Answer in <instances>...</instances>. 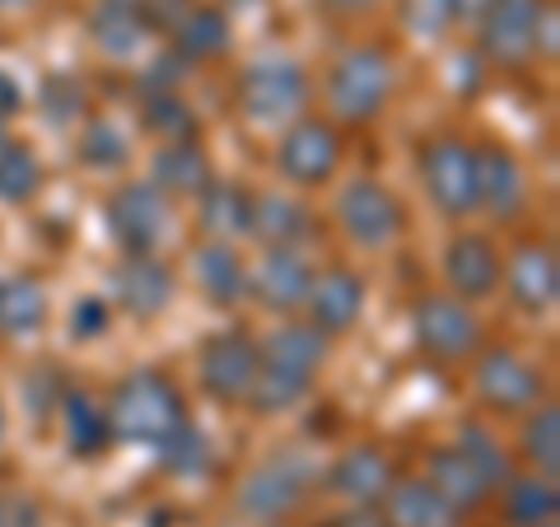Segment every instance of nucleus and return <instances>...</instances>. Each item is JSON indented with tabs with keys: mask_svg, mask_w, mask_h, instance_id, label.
I'll return each mask as SVG.
<instances>
[{
	"mask_svg": "<svg viewBox=\"0 0 560 527\" xmlns=\"http://www.w3.org/2000/svg\"><path fill=\"white\" fill-rule=\"evenodd\" d=\"M397 80H401V61L388 43L378 38H364V43H350L331 57L327 75H323V103H327V121L337 127H370L388 113V103L397 94Z\"/></svg>",
	"mask_w": 560,
	"mask_h": 527,
	"instance_id": "nucleus-1",
	"label": "nucleus"
},
{
	"mask_svg": "<svg viewBox=\"0 0 560 527\" xmlns=\"http://www.w3.org/2000/svg\"><path fill=\"white\" fill-rule=\"evenodd\" d=\"M108 420H113L117 444L154 448L183 420H191V411L173 374H164V368H131V374L117 378V388L108 397Z\"/></svg>",
	"mask_w": 560,
	"mask_h": 527,
	"instance_id": "nucleus-2",
	"label": "nucleus"
},
{
	"mask_svg": "<svg viewBox=\"0 0 560 527\" xmlns=\"http://www.w3.org/2000/svg\"><path fill=\"white\" fill-rule=\"evenodd\" d=\"M416 173L425 201L440 210L448 224H467L481 215V187H477V140L463 131H430L416 150Z\"/></svg>",
	"mask_w": 560,
	"mask_h": 527,
	"instance_id": "nucleus-3",
	"label": "nucleus"
},
{
	"mask_svg": "<svg viewBox=\"0 0 560 527\" xmlns=\"http://www.w3.org/2000/svg\"><path fill=\"white\" fill-rule=\"evenodd\" d=\"M331 224H337V234L355 253H388L407 238L411 215H407V201L383 178L355 173V178H346L337 187V197H331Z\"/></svg>",
	"mask_w": 560,
	"mask_h": 527,
	"instance_id": "nucleus-4",
	"label": "nucleus"
},
{
	"mask_svg": "<svg viewBox=\"0 0 560 527\" xmlns=\"http://www.w3.org/2000/svg\"><path fill=\"white\" fill-rule=\"evenodd\" d=\"M308 98H313V75L290 51L253 57L234 80V103L253 127H276V131L290 127L294 117L308 113Z\"/></svg>",
	"mask_w": 560,
	"mask_h": 527,
	"instance_id": "nucleus-5",
	"label": "nucleus"
},
{
	"mask_svg": "<svg viewBox=\"0 0 560 527\" xmlns=\"http://www.w3.org/2000/svg\"><path fill=\"white\" fill-rule=\"evenodd\" d=\"M318 481H323V471L313 467L308 453L280 448V453H271V458H261L257 467L243 471V481L234 490V508L243 518L276 527V523H285L300 504H308Z\"/></svg>",
	"mask_w": 560,
	"mask_h": 527,
	"instance_id": "nucleus-6",
	"label": "nucleus"
},
{
	"mask_svg": "<svg viewBox=\"0 0 560 527\" xmlns=\"http://www.w3.org/2000/svg\"><path fill=\"white\" fill-rule=\"evenodd\" d=\"M471 393L490 415H528L541 401H551V378L518 346L486 341L471 355Z\"/></svg>",
	"mask_w": 560,
	"mask_h": 527,
	"instance_id": "nucleus-7",
	"label": "nucleus"
},
{
	"mask_svg": "<svg viewBox=\"0 0 560 527\" xmlns=\"http://www.w3.org/2000/svg\"><path fill=\"white\" fill-rule=\"evenodd\" d=\"M346 160V136L337 121H327L323 113H304L290 127H280L271 168L290 191H318L331 187Z\"/></svg>",
	"mask_w": 560,
	"mask_h": 527,
	"instance_id": "nucleus-8",
	"label": "nucleus"
},
{
	"mask_svg": "<svg viewBox=\"0 0 560 527\" xmlns=\"http://www.w3.org/2000/svg\"><path fill=\"white\" fill-rule=\"evenodd\" d=\"M411 341L434 364H471V355L486 346V323L448 290H425L411 304Z\"/></svg>",
	"mask_w": 560,
	"mask_h": 527,
	"instance_id": "nucleus-9",
	"label": "nucleus"
},
{
	"mask_svg": "<svg viewBox=\"0 0 560 527\" xmlns=\"http://www.w3.org/2000/svg\"><path fill=\"white\" fill-rule=\"evenodd\" d=\"M103 224L121 257H160L173 234V201L150 178L117 183L103 201Z\"/></svg>",
	"mask_w": 560,
	"mask_h": 527,
	"instance_id": "nucleus-10",
	"label": "nucleus"
},
{
	"mask_svg": "<svg viewBox=\"0 0 560 527\" xmlns=\"http://www.w3.org/2000/svg\"><path fill=\"white\" fill-rule=\"evenodd\" d=\"M257 364H261V346L248 327L210 331L197 346V388L215 401V407H248Z\"/></svg>",
	"mask_w": 560,
	"mask_h": 527,
	"instance_id": "nucleus-11",
	"label": "nucleus"
},
{
	"mask_svg": "<svg viewBox=\"0 0 560 527\" xmlns=\"http://www.w3.org/2000/svg\"><path fill=\"white\" fill-rule=\"evenodd\" d=\"M500 290L523 318H547L560 298V257L547 234H523L510 253H504Z\"/></svg>",
	"mask_w": 560,
	"mask_h": 527,
	"instance_id": "nucleus-12",
	"label": "nucleus"
},
{
	"mask_svg": "<svg viewBox=\"0 0 560 527\" xmlns=\"http://www.w3.org/2000/svg\"><path fill=\"white\" fill-rule=\"evenodd\" d=\"M440 271H444V290L477 308L500 294L504 248L495 243V234H486V230H453L440 253Z\"/></svg>",
	"mask_w": 560,
	"mask_h": 527,
	"instance_id": "nucleus-13",
	"label": "nucleus"
},
{
	"mask_svg": "<svg viewBox=\"0 0 560 527\" xmlns=\"http://www.w3.org/2000/svg\"><path fill=\"white\" fill-rule=\"evenodd\" d=\"M313 271L318 267L304 248H261L248 261V298L271 318H300Z\"/></svg>",
	"mask_w": 560,
	"mask_h": 527,
	"instance_id": "nucleus-14",
	"label": "nucleus"
},
{
	"mask_svg": "<svg viewBox=\"0 0 560 527\" xmlns=\"http://www.w3.org/2000/svg\"><path fill=\"white\" fill-rule=\"evenodd\" d=\"M547 0H486L477 20V57L500 70H523L533 61V28Z\"/></svg>",
	"mask_w": 560,
	"mask_h": 527,
	"instance_id": "nucleus-15",
	"label": "nucleus"
},
{
	"mask_svg": "<svg viewBox=\"0 0 560 527\" xmlns=\"http://www.w3.org/2000/svg\"><path fill=\"white\" fill-rule=\"evenodd\" d=\"M364 304H370V280H364L355 267H318L308 294H304L300 318L318 327L327 341H337L346 331L360 327Z\"/></svg>",
	"mask_w": 560,
	"mask_h": 527,
	"instance_id": "nucleus-16",
	"label": "nucleus"
},
{
	"mask_svg": "<svg viewBox=\"0 0 560 527\" xmlns=\"http://www.w3.org/2000/svg\"><path fill=\"white\" fill-rule=\"evenodd\" d=\"M477 187L481 215L495 224H518L533 206V178L504 140H477Z\"/></svg>",
	"mask_w": 560,
	"mask_h": 527,
	"instance_id": "nucleus-17",
	"label": "nucleus"
},
{
	"mask_svg": "<svg viewBox=\"0 0 560 527\" xmlns=\"http://www.w3.org/2000/svg\"><path fill=\"white\" fill-rule=\"evenodd\" d=\"M393 481H397V467L383 444H350L323 471V490L350 508H378L383 495L393 490Z\"/></svg>",
	"mask_w": 560,
	"mask_h": 527,
	"instance_id": "nucleus-18",
	"label": "nucleus"
},
{
	"mask_svg": "<svg viewBox=\"0 0 560 527\" xmlns=\"http://www.w3.org/2000/svg\"><path fill=\"white\" fill-rule=\"evenodd\" d=\"M108 285H113V304L127 313L131 323H154L173 308L178 271H173L164 257H121Z\"/></svg>",
	"mask_w": 560,
	"mask_h": 527,
	"instance_id": "nucleus-19",
	"label": "nucleus"
},
{
	"mask_svg": "<svg viewBox=\"0 0 560 527\" xmlns=\"http://www.w3.org/2000/svg\"><path fill=\"white\" fill-rule=\"evenodd\" d=\"M154 28H160L154 0H94L90 14H84V33L108 61L140 57L154 38Z\"/></svg>",
	"mask_w": 560,
	"mask_h": 527,
	"instance_id": "nucleus-20",
	"label": "nucleus"
},
{
	"mask_svg": "<svg viewBox=\"0 0 560 527\" xmlns=\"http://www.w3.org/2000/svg\"><path fill=\"white\" fill-rule=\"evenodd\" d=\"M191 267V285L201 290L210 308H238L248 298V257L238 243H220V238H201L187 253Z\"/></svg>",
	"mask_w": 560,
	"mask_h": 527,
	"instance_id": "nucleus-21",
	"label": "nucleus"
},
{
	"mask_svg": "<svg viewBox=\"0 0 560 527\" xmlns=\"http://www.w3.org/2000/svg\"><path fill=\"white\" fill-rule=\"evenodd\" d=\"M234 47V20L224 5H210V0H191L187 10L173 14L168 24V51L187 66H206L230 57Z\"/></svg>",
	"mask_w": 560,
	"mask_h": 527,
	"instance_id": "nucleus-22",
	"label": "nucleus"
},
{
	"mask_svg": "<svg viewBox=\"0 0 560 527\" xmlns=\"http://www.w3.org/2000/svg\"><path fill=\"white\" fill-rule=\"evenodd\" d=\"M318 234V215L300 191H257L253 197V238L261 248H304Z\"/></svg>",
	"mask_w": 560,
	"mask_h": 527,
	"instance_id": "nucleus-23",
	"label": "nucleus"
},
{
	"mask_svg": "<svg viewBox=\"0 0 560 527\" xmlns=\"http://www.w3.org/2000/svg\"><path fill=\"white\" fill-rule=\"evenodd\" d=\"M57 425L66 438V453L80 462H98L108 458L113 438V420H108V401H98L90 388H66L61 407H57Z\"/></svg>",
	"mask_w": 560,
	"mask_h": 527,
	"instance_id": "nucleus-24",
	"label": "nucleus"
},
{
	"mask_svg": "<svg viewBox=\"0 0 560 527\" xmlns=\"http://www.w3.org/2000/svg\"><path fill=\"white\" fill-rule=\"evenodd\" d=\"M253 197H257V187H248V183L210 178L206 191L191 197V206H197L201 238H220V243L253 238Z\"/></svg>",
	"mask_w": 560,
	"mask_h": 527,
	"instance_id": "nucleus-25",
	"label": "nucleus"
},
{
	"mask_svg": "<svg viewBox=\"0 0 560 527\" xmlns=\"http://www.w3.org/2000/svg\"><path fill=\"white\" fill-rule=\"evenodd\" d=\"M378 518L383 527H463L467 523L425 477H397L378 504Z\"/></svg>",
	"mask_w": 560,
	"mask_h": 527,
	"instance_id": "nucleus-26",
	"label": "nucleus"
},
{
	"mask_svg": "<svg viewBox=\"0 0 560 527\" xmlns=\"http://www.w3.org/2000/svg\"><path fill=\"white\" fill-rule=\"evenodd\" d=\"M425 481L440 490V495H444L453 508H458L463 518H477L481 508H490V500H495V485H490V481L481 477V467H471L453 444L430 448V458H425Z\"/></svg>",
	"mask_w": 560,
	"mask_h": 527,
	"instance_id": "nucleus-27",
	"label": "nucleus"
},
{
	"mask_svg": "<svg viewBox=\"0 0 560 527\" xmlns=\"http://www.w3.org/2000/svg\"><path fill=\"white\" fill-rule=\"evenodd\" d=\"M257 346H261V360L267 364H280L304 378H318L331 355V341L304 318H276V327L267 337H257Z\"/></svg>",
	"mask_w": 560,
	"mask_h": 527,
	"instance_id": "nucleus-28",
	"label": "nucleus"
},
{
	"mask_svg": "<svg viewBox=\"0 0 560 527\" xmlns=\"http://www.w3.org/2000/svg\"><path fill=\"white\" fill-rule=\"evenodd\" d=\"M47 323H51V294L43 285V276H33V271L0 276V337L28 341Z\"/></svg>",
	"mask_w": 560,
	"mask_h": 527,
	"instance_id": "nucleus-29",
	"label": "nucleus"
},
{
	"mask_svg": "<svg viewBox=\"0 0 560 527\" xmlns=\"http://www.w3.org/2000/svg\"><path fill=\"white\" fill-rule=\"evenodd\" d=\"M210 178H215V168H210V150L201 140H168L150 160V183L168 201H191L197 191H206Z\"/></svg>",
	"mask_w": 560,
	"mask_h": 527,
	"instance_id": "nucleus-30",
	"label": "nucleus"
},
{
	"mask_svg": "<svg viewBox=\"0 0 560 527\" xmlns=\"http://www.w3.org/2000/svg\"><path fill=\"white\" fill-rule=\"evenodd\" d=\"M500 514L510 527H547L560 518V490L537 471H514L500 490Z\"/></svg>",
	"mask_w": 560,
	"mask_h": 527,
	"instance_id": "nucleus-31",
	"label": "nucleus"
},
{
	"mask_svg": "<svg viewBox=\"0 0 560 527\" xmlns=\"http://www.w3.org/2000/svg\"><path fill=\"white\" fill-rule=\"evenodd\" d=\"M75 160L90 173H121L131 164V131L108 113H90L75 136Z\"/></svg>",
	"mask_w": 560,
	"mask_h": 527,
	"instance_id": "nucleus-32",
	"label": "nucleus"
},
{
	"mask_svg": "<svg viewBox=\"0 0 560 527\" xmlns=\"http://www.w3.org/2000/svg\"><path fill=\"white\" fill-rule=\"evenodd\" d=\"M150 453H154V462H160L168 477H178V481L210 477V467H215V438H210L197 420H183V425L173 430L168 438H160Z\"/></svg>",
	"mask_w": 560,
	"mask_h": 527,
	"instance_id": "nucleus-33",
	"label": "nucleus"
},
{
	"mask_svg": "<svg viewBox=\"0 0 560 527\" xmlns=\"http://www.w3.org/2000/svg\"><path fill=\"white\" fill-rule=\"evenodd\" d=\"M518 458L528 471H537V477L556 481L560 471V407L556 401H541V407H533L528 415H518Z\"/></svg>",
	"mask_w": 560,
	"mask_h": 527,
	"instance_id": "nucleus-34",
	"label": "nucleus"
},
{
	"mask_svg": "<svg viewBox=\"0 0 560 527\" xmlns=\"http://www.w3.org/2000/svg\"><path fill=\"white\" fill-rule=\"evenodd\" d=\"M47 183V168H43V154L28 145V140H5L0 145V206H33L38 191Z\"/></svg>",
	"mask_w": 560,
	"mask_h": 527,
	"instance_id": "nucleus-35",
	"label": "nucleus"
},
{
	"mask_svg": "<svg viewBox=\"0 0 560 527\" xmlns=\"http://www.w3.org/2000/svg\"><path fill=\"white\" fill-rule=\"evenodd\" d=\"M453 448H458L471 467H481V477L495 490L514 477V458H510V448H504V438L490 425H481V420H458V430H453Z\"/></svg>",
	"mask_w": 560,
	"mask_h": 527,
	"instance_id": "nucleus-36",
	"label": "nucleus"
},
{
	"mask_svg": "<svg viewBox=\"0 0 560 527\" xmlns=\"http://www.w3.org/2000/svg\"><path fill=\"white\" fill-rule=\"evenodd\" d=\"M140 131H150L160 145L168 140H197V113L183 94H145L140 98Z\"/></svg>",
	"mask_w": 560,
	"mask_h": 527,
	"instance_id": "nucleus-37",
	"label": "nucleus"
},
{
	"mask_svg": "<svg viewBox=\"0 0 560 527\" xmlns=\"http://www.w3.org/2000/svg\"><path fill=\"white\" fill-rule=\"evenodd\" d=\"M38 108L51 131H66L80 117H90V94H84V84L75 75H47L38 90Z\"/></svg>",
	"mask_w": 560,
	"mask_h": 527,
	"instance_id": "nucleus-38",
	"label": "nucleus"
},
{
	"mask_svg": "<svg viewBox=\"0 0 560 527\" xmlns=\"http://www.w3.org/2000/svg\"><path fill=\"white\" fill-rule=\"evenodd\" d=\"M66 397V374L57 364H33L28 378H24V411L33 425H47V420H57V407Z\"/></svg>",
	"mask_w": 560,
	"mask_h": 527,
	"instance_id": "nucleus-39",
	"label": "nucleus"
},
{
	"mask_svg": "<svg viewBox=\"0 0 560 527\" xmlns=\"http://www.w3.org/2000/svg\"><path fill=\"white\" fill-rule=\"evenodd\" d=\"M397 14H401V28L420 43H440L458 28L453 24V0H397Z\"/></svg>",
	"mask_w": 560,
	"mask_h": 527,
	"instance_id": "nucleus-40",
	"label": "nucleus"
},
{
	"mask_svg": "<svg viewBox=\"0 0 560 527\" xmlns=\"http://www.w3.org/2000/svg\"><path fill=\"white\" fill-rule=\"evenodd\" d=\"M108 327H113V304L103 294H80L66 313V337L75 346H90L98 337H108Z\"/></svg>",
	"mask_w": 560,
	"mask_h": 527,
	"instance_id": "nucleus-41",
	"label": "nucleus"
},
{
	"mask_svg": "<svg viewBox=\"0 0 560 527\" xmlns=\"http://www.w3.org/2000/svg\"><path fill=\"white\" fill-rule=\"evenodd\" d=\"M0 527H47V508L38 495L0 485Z\"/></svg>",
	"mask_w": 560,
	"mask_h": 527,
	"instance_id": "nucleus-42",
	"label": "nucleus"
},
{
	"mask_svg": "<svg viewBox=\"0 0 560 527\" xmlns=\"http://www.w3.org/2000/svg\"><path fill=\"white\" fill-rule=\"evenodd\" d=\"M183 66H187V61H178L173 51H160V57H154V66L145 70V75H140V90H145V94H178Z\"/></svg>",
	"mask_w": 560,
	"mask_h": 527,
	"instance_id": "nucleus-43",
	"label": "nucleus"
},
{
	"mask_svg": "<svg viewBox=\"0 0 560 527\" xmlns=\"http://www.w3.org/2000/svg\"><path fill=\"white\" fill-rule=\"evenodd\" d=\"M556 51H560V10H556V0H547L537 14V28H533V61H556Z\"/></svg>",
	"mask_w": 560,
	"mask_h": 527,
	"instance_id": "nucleus-44",
	"label": "nucleus"
},
{
	"mask_svg": "<svg viewBox=\"0 0 560 527\" xmlns=\"http://www.w3.org/2000/svg\"><path fill=\"white\" fill-rule=\"evenodd\" d=\"M318 10L337 24H355V20H370L374 10H383V0H318Z\"/></svg>",
	"mask_w": 560,
	"mask_h": 527,
	"instance_id": "nucleus-45",
	"label": "nucleus"
},
{
	"mask_svg": "<svg viewBox=\"0 0 560 527\" xmlns=\"http://www.w3.org/2000/svg\"><path fill=\"white\" fill-rule=\"evenodd\" d=\"M24 108V90H20V80L10 75V70H0V117H14Z\"/></svg>",
	"mask_w": 560,
	"mask_h": 527,
	"instance_id": "nucleus-46",
	"label": "nucleus"
},
{
	"mask_svg": "<svg viewBox=\"0 0 560 527\" xmlns=\"http://www.w3.org/2000/svg\"><path fill=\"white\" fill-rule=\"evenodd\" d=\"M481 10H486V0H453V24H458V28H477Z\"/></svg>",
	"mask_w": 560,
	"mask_h": 527,
	"instance_id": "nucleus-47",
	"label": "nucleus"
},
{
	"mask_svg": "<svg viewBox=\"0 0 560 527\" xmlns=\"http://www.w3.org/2000/svg\"><path fill=\"white\" fill-rule=\"evenodd\" d=\"M38 0H0V14H20V10H33Z\"/></svg>",
	"mask_w": 560,
	"mask_h": 527,
	"instance_id": "nucleus-48",
	"label": "nucleus"
},
{
	"mask_svg": "<svg viewBox=\"0 0 560 527\" xmlns=\"http://www.w3.org/2000/svg\"><path fill=\"white\" fill-rule=\"evenodd\" d=\"M5 430H10V415H5V401H0V444H5Z\"/></svg>",
	"mask_w": 560,
	"mask_h": 527,
	"instance_id": "nucleus-49",
	"label": "nucleus"
},
{
	"mask_svg": "<svg viewBox=\"0 0 560 527\" xmlns=\"http://www.w3.org/2000/svg\"><path fill=\"white\" fill-rule=\"evenodd\" d=\"M10 140V117H0V145H5Z\"/></svg>",
	"mask_w": 560,
	"mask_h": 527,
	"instance_id": "nucleus-50",
	"label": "nucleus"
},
{
	"mask_svg": "<svg viewBox=\"0 0 560 527\" xmlns=\"http://www.w3.org/2000/svg\"><path fill=\"white\" fill-rule=\"evenodd\" d=\"M547 527H560V523H547Z\"/></svg>",
	"mask_w": 560,
	"mask_h": 527,
	"instance_id": "nucleus-51",
	"label": "nucleus"
},
{
	"mask_svg": "<svg viewBox=\"0 0 560 527\" xmlns=\"http://www.w3.org/2000/svg\"><path fill=\"white\" fill-rule=\"evenodd\" d=\"M187 5H191V0H187Z\"/></svg>",
	"mask_w": 560,
	"mask_h": 527,
	"instance_id": "nucleus-52",
	"label": "nucleus"
}]
</instances>
